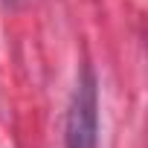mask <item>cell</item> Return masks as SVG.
Segmentation results:
<instances>
[{
	"label": "cell",
	"mask_w": 148,
	"mask_h": 148,
	"mask_svg": "<svg viewBox=\"0 0 148 148\" xmlns=\"http://www.w3.org/2000/svg\"><path fill=\"white\" fill-rule=\"evenodd\" d=\"M67 148H99V84L96 73L82 67L67 110Z\"/></svg>",
	"instance_id": "cell-1"
}]
</instances>
